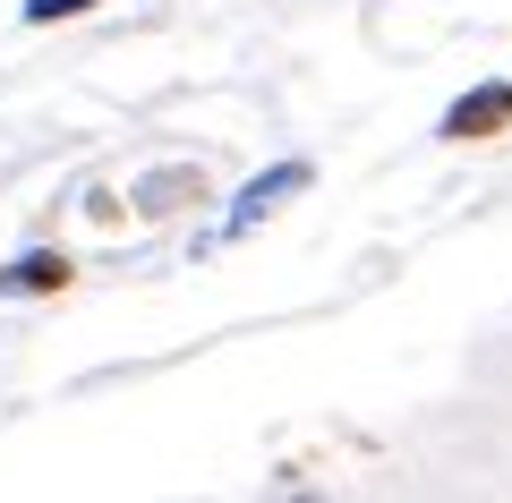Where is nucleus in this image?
Returning a JSON list of instances; mask_svg holds the SVG:
<instances>
[{"label":"nucleus","instance_id":"f257e3e1","mask_svg":"<svg viewBox=\"0 0 512 503\" xmlns=\"http://www.w3.org/2000/svg\"><path fill=\"white\" fill-rule=\"evenodd\" d=\"M316 180V171H308V162H274V171H265V180H248V188H239V197H231V214H222V239H248L256 231V222H265V214H274V205L282 197H299V188H308Z\"/></svg>","mask_w":512,"mask_h":503},{"label":"nucleus","instance_id":"f03ea898","mask_svg":"<svg viewBox=\"0 0 512 503\" xmlns=\"http://www.w3.org/2000/svg\"><path fill=\"white\" fill-rule=\"evenodd\" d=\"M495 128H512V77H487V86H470L453 111H444L436 137H444V145H478V137H495Z\"/></svg>","mask_w":512,"mask_h":503},{"label":"nucleus","instance_id":"7ed1b4c3","mask_svg":"<svg viewBox=\"0 0 512 503\" xmlns=\"http://www.w3.org/2000/svg\"><path fill=\"white\" fill-rule=\"evenodd\" d=\"M43 290H69V256L26 248L18 265H0V299H43Z\"/></svg>","mask_w":512,"mask_h":503},{"label":"nucleus","instance_id":"20e7f679","mask_svg":"<svg viewBox=\"0 0 512 503\" xmlns=\"http://www.w3.org/2000/svg\"><path fill=\"white\" fill-rule=\"evenodd\" d=\"M197 197H205L197 162H188V171H154V180L137 188V214H171V205H197Z\"/></svg>","mask_w":512,"mask_h":503},{"label":"nucleus","instance_id":"39448f33","mask_svg":"<svg viewBox=\"0 0 512 503\" xmlns=\"http://www.w3.org/2000/svg\"><path fill=\"white\" fill-rule=\"evenodd\" d=\"M94 0H26V26H52V18H86Z\"/></svg>","mask_w":512,"mask_h":503}]
</instances>
